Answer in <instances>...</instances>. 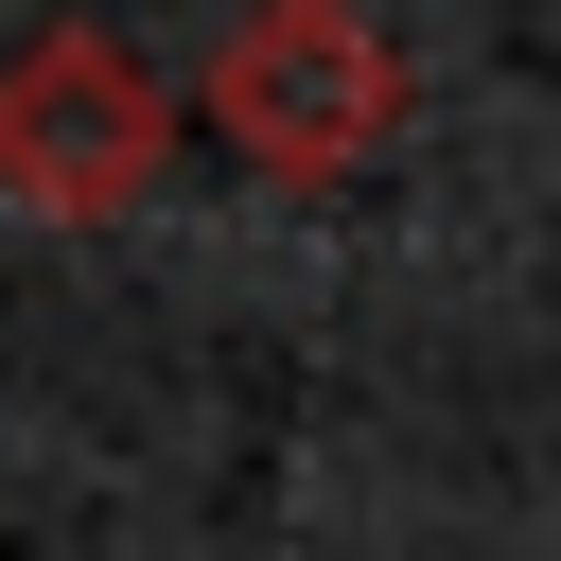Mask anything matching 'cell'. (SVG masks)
Masks as SVG:
<instances>
[{
  "label": "cell",
  "mask_w": 561,
  "mask_h": 561,
  "mask_svg": "<svg viewBox=\"0 0 561 561\" xmlns=\"http://www.w3.org/2000/svg\"><path fill=\"white\" fill-rule=\"evenodd\" d=\"M175 123H193V88H158L105 18H35V35L0 53V193L53 210V228L140 210L158 158H175Z\"/></svg>",
  "instance_id": "obj_2"
},
{
  "label": "cell",
  "mask_w": 561,
  "mask_h": 561,
  "mask_svg": "<svg viewBox=\"0 0 561 561\" xmlns=\"http://www.w3.org/2000/svg\"><path fill=\"white\" fill-rule=\"evenodd\" d=\"M193 123H210L245 175H280V193H333V175L386 158L403 53H386L368 0H228V35L193 53Z\"/></svg>",
  "instance_id": "obj_1"
}]
</instances>
